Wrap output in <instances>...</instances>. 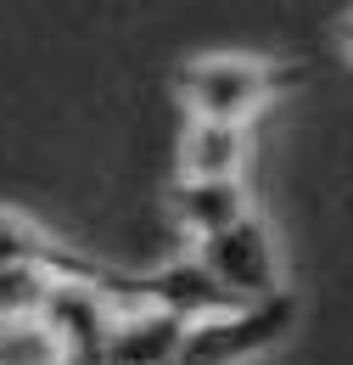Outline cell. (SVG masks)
Segmentation results:
<instances>
[{
	"mask_svg": "<svg viewBox=\"0 0 353 365\" xmlns=\"http://www.w3.org/2000/svg\"><path fill=\"white\" fill-rule=\"evenodd\" d=\"M56 281H62V275L51 270V264H0V320L45 315Z\"/></svg>",
	"mask_w": 353,
	"mask_h": 365,
	"instance_id": "ba28073f",
	"label": "cell"
},
{
	"mask_svg": "<svg viewBox=\"0 0 353 365\" xmlns=\"http://www.w3.org/2000/svg\"><path fill=\"white\" fill-rule=\"evenodd\" d=\"M292 320H297L292 292L258 298V304H241V309H224V315H208V320H191L174 365H247L264 349H275L292 331Z\"/></svg>",
	"mask_w": 353,
	"mask_h": 365,
	"instance_id": "7a4b0ae2",
	"label": "cell"
},
{
	"mask_svg": "<svg viewBox=\"0 0 353 365\" xmlns=\"http://www.w3.org/2000/svg\"><path fill=\"white\" fill-rule=\"evenodd\" d=\"M331 40H337V51H342V62L353 68V11H342V17L331 23Z\"/></svg>",
	"mask_w": 353,
	"mask_h": 365,
	"instance_id": "9c48e42d",
	"label": "cell"
},
{
	"mask_svg": "<svg viewBox=\"0 0 353 365\" xmlns=\"http://www.w3.org/2000/svg\"><path fill=\"white\" fill-rule=\"evenodd\" d=\"M196 259L219 275V287L236 304H258V298H280L286 292V270H280V247L258 214H241L236 225L219 236L196 242Z\"/></svg>",
	"mask_w": 353,
	"mask_h": 365,
	"instance_id": "3957f363",
	"label": "cell"
},
{
	"mask_svg": "<svg viewBox=\"0 0 353 365\" xmlns=\"http://www.w3.org/2000/svg\"><path fill=\"white\" fill-rule=\"evenodd\" d=\"M185 331H191V320L163 304H124L112 343H107V365H174Z\"/></svg>",
	"mask_w": 353,
	"mask_h": 365,
	"instance_id": "5b68a950",
	"label": "cell"
},
{
	"mask_svg": "<svg viewBox=\"0 0 353 365\" xmlns=\"http://www.w3.org/2000/svg\"><path fill=\"white\" fill-rule=\"evenodd\" d=\"M241 214H253V197H247L241 175H179L169 185V220L191 247L219 236L224 225H236Z\"/></svg>",
	"mask_w": 353,
	"mask_h": 365,
	"instance_id": "277c9868",
	"label": "cell"
},
{
	"mask_svg": "<svg viewBox=\"0 0 353 365\" xmlns=\"http://www.w3.org/2000/svg\"><path fill=\"white\" fill-rule=\"evenodd\" d=\"M0 365H68V343L45 315L0 320Z\"/></svg>",
	"mask_w": 353,
	"mask_h": 365,
	"instance_id": "52a82bcc",
	"label": "cell"
},
{
	"mask_svg": "<svg viewBox=\"0 0 353 365\" xmlns=\"http://www.w3.org/2000/svg\"><path fill=\"white\" fill-rule=\"evenodd\" d=\"M303 85L297 62H269V56H241V51H214L191 56L174 68V91L191 118H224V124H253L269 101Z\"/></svg>",
	"mask_w": 353,
	"mask_h": 365,
	"instance_id": "6da1fadb",
	"label": "cell"
},
{
	"mask_svg": "<svg viewBox=\"0 0 353 365\" xmlns=\"http://www.w3.org/2000/svg\"><path fill=\"white\" fill-rule=\"evenodd\" d=\"M247 158H253V124L191 118L179 135V175H247Z\"/></svg>",
	"mask_w": 353,
	"mask_h": 365,
	"instance_id": "8992f818",
	"label": "cell"
}]
</instances>
